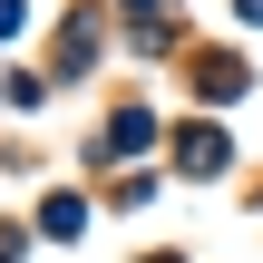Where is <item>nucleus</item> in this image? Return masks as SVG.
Returning <instances> with one entry per match:
<instances>
[{
  "instance_id": "1",
  "label": "nucleus",
  "mask_w": 263,
  "mask_h": 263,
  "mask_svg": "<svg viewBox=\"0 0 263 263\" xmlns=\"http://www.w3.org/2000/svg\"><path fill=\"white\" fill-rule=\"evenodd\" d=\"M185 166H195V176H215V166H224V137H215V127H195V137H185Z\"/></svg>"
},
{
  "instance_id": "2",
  "label": "nucleus",
  "mask_w": 263,
  "mask_h": 263,
  "mask_svg": "<svg viewBox=\"0 0 263 263\" xmlns=\"http://www.w3.org/2000/svg\"><path fill=\"white\" fill-rule=\"evenodd\" d=\"M244 20H263V0H244Z\"/></svg>"
}]
</instances>
